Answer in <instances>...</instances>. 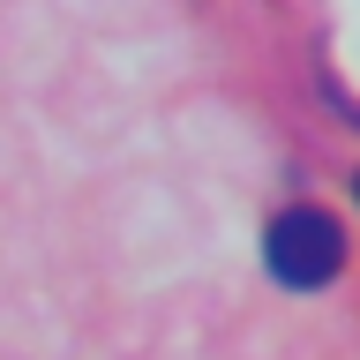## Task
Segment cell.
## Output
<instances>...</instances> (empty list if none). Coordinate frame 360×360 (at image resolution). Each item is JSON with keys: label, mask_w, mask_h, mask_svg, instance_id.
<instances>
[{"label": "cell", "mask_w": 360, "mask_h": 360, "mask_svg": "<svg viewBox=\"0 0 360 360\" xmlns=\"http://www.w3.org/2000/svg\"><path fill=\"white\" fill-rule=\"evenodd\" d=\"M263 263L278 285L292 292H315V285H330L338 263H345V233H338L330 210H315V202H292V210H278L263 233Z\"/></svg>", "instance_id": "1"}]
</instances>
